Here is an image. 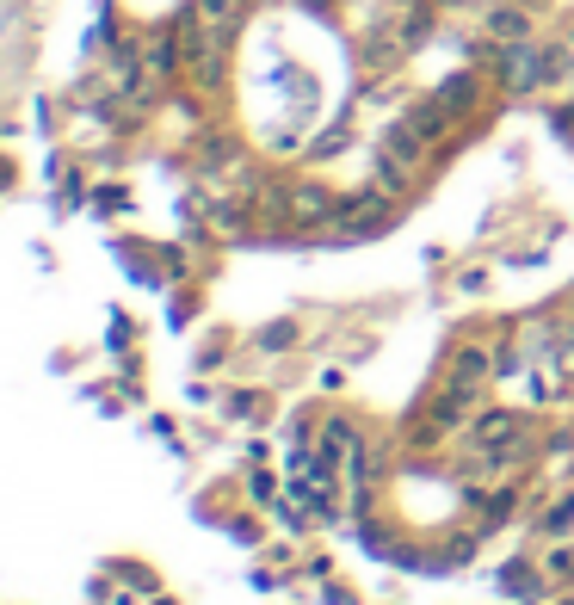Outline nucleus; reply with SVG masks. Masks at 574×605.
<instances>
[{
	"instance_id": "obj_1",
	"label": "nucleus",
	"mask_w": 574,
	"mask_h": 605,
	"mask_svg": "<svg viewBox=\"0 0 574 605\" xmlns=\"http://www.w3.org/2000/svg\"><path fill=\"white\" fill-rule=\"evenodd\" d=\"M328 451H352V426H328Z\"/></svg>"
},
{
	"instance_id": "obj_2",
	"label": "nucleus",
	"mask_w": 574,
	"mask_h": 605,
	"mask_svg": "<svg viewBox=\"0 0 574 605\" xmlns=\"http://www.w3.org/2000/svg\"><path fill=\"white\" fill-rule=\"evenodd\" d=\"M204 13H217V19H223V13H229V0H204Z\"/></svg>"
}]
</instances>
